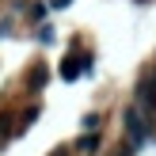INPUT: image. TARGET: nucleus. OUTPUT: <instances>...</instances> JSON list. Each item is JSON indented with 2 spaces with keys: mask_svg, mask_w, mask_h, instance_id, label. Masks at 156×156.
Wrapping results in <instances>:
<instances>
[{
  "mask_svg": "<svg viewBox=\"0 0 156 156\" xmlns=\"http://www.w3.org/2000/svg\"><path fill=\"white\" fill-rule=\"evenodd\" d=\"M137 111L149 114V118H156V76H149V80L137 88Z\"/></svg>",
  "mask_w": 156,
  "mask_h": 156,
  "instance_id": "obj_1",
  "label": "nucleus"
},
{
  "mask_svg": "<svg viewBox=\"0 0 156 156\" xmlns=\"http://www.w3.org/2000/svg\"><path fill=\"white\" fill-rule=\"evenodd\" d=\"M126 129H129V137L145 141V137H149V114H141V111L133 107V111L126 114Z\"/></svg>",
  "mask_w": 156,
  "mask_h": 156,
  "instance_id": "obj_2",
  "label": "nucleus"
},
{
  "mask_svg": "<svg viewBox=\"0 0 156 156\" xmlns=\"http://www.w3.org/2000/svg\"><path fill=\"white\" fill-rule=\"evenodd\" d=\"M27 84H30V91H42L46 84H50V69H46V65H34L30 76H27Z\"/></svg>",
  "mask_w": 156,
  "mask_h": 156,
  "instance_id": "obj_3",
  "label": "nucleus"
},
{
  "mask_svg": "<svg viewBox=\"0 0 156 156\" xmlns=\"http://www.w3.org/2000/svg\"><path fill=\"white\" fill-rule=\"evenodd\" d=\"M80 73H84V65H76L73 57H69L65 65H61V76H65V80H76V76H80Z\"/></svg>",
  "mask_w": 156,
  "mask_h": 156,
  "instance_id": "obj_4",
  "label": "nucleus"
},
{
  "mask_svg": "<svg viewBox=\"0 0 156 156\" xmlns=\"http://www.w3.org/2000/svg\"><path fill=\"white\" fill-rule=\"evenodd\" d=\"M80 149H84V152H95V149H99V133H95V129H88V133L80 137Z\"/></svg>",
  "mask_w": 156,
  "mask_h": 156,
  "instance_id": "obj_5",
  "label": "nucleus"
},
{
  "mask_svg": "<svg viewBox=\"0 0 156 156\" xmlns=\"http://www.w3.org/2000/svg\"><path fill=\"white\" fill-rule=\"evenodd\" d=\"M38 42H53V27H38Z\"/></svg>",
  "mask_w": 156,
  "mask_h": 156,
  "instance_id": "obj_6",
  "label": "nucleus"
},
{
  "mask_svg": "<svg viewBox=\"0 0 156 156\" xmlns=\"http://www.w3.org/2000/svg\"><path fill=\"white\" fill-rule=\"evenodd\" d=\"M8 118H12V114H0V141L8 137Z\"/></svg>",
  "mask_w": 156,
  "mask_h": 156,
  "instance_id": "obj_7",
  "label": "nucleus"
},
{
  "mask_svg": "<svg viewBox=\"0 0 156 156\" xmlns=\"http://www.w3.org/2000/svg\"><path fill=\"white\" fill-rule=\"evenodd\" d=\"M111 156H133V149H129V145H118V149H114Z\"/></svg>",
  "mask_w": 156,
  "mask_h": 156,
  "instance_id": "obj_8",
  "label": "nucleus"
},
{
  "mask_svg": "<svg viewBox=\"0 0 156 156\" xmlns=\"http://www.w3.org/2000/svg\"><path fill=\"white\" fill-rule=\"evenodd\" d=\"M50 156H73V149H65V145H61V149H53Z\"/></svg>",
  "mask_w": 156,
  "mask_h": 156,
  "instance_id": "obj_9",
  "label": "nucleus"
},
{
  "mask_svg": "<svg viewBox=\"0 0 156 156\" xmlns=\"http://www.w3.org/2000/svg\"><path fill=\"white\" fill-rule=\"evenodd\" d=\"M53 8H69V0H53Z\"/></svg>",
  "mask_w": 156,
  "mask_h": 156,
  "instance_id": "obj_10",
  "label": "nucleus"
}]
</instances>
